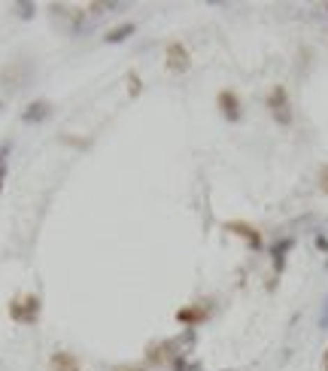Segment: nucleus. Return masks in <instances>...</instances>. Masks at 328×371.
Returning a JSON list of instances; mask_svg holds the SVG:
<instances>
[{
  "label": "nucleus",
  "mask_w": 328,
  "mask_h": 371,
  "mask_svg": "<svg viewBox=\"0 0 328 371\" xmlns=\"http://www.w3.org/2000/svg\"><path fill=\"white\" fill-rule=\"evenodd\" d=\"M40 314V301L33 298V295H28V298H15L13 305H10V317L15 319V323H33Z\"/></svg>",
  "instance_id": "1"
},
{
  "label": "nucleus",
  "mask_w": 328,
  "mask_h": 371,
  "mask_svg": "<svg viewBox=\"0 0 328 371\" xmlns=\"http://www.w3.org/2000/svg\"><path fill=\"white\" fill-rule=\"evenodd\" d=\"M267 107H271L274 119L280 122V125H289V122H292V113H289V98H286V89H283V86H276V89L271 91V98H267Z\"/></svg>",
  "instance_id": "2"
},
{
  "label": "nucleus",
  "mask_w": 328,
  "mask_h": 371,
  "mask_svg": "<svg viewBox=\"0 0 328 371\" xmlns=\"http://www.w3.org/2000/svg\"><path fill=\"white\" fill-rule=\"evenodd\" d=\"M189 64H192V58H189L186 46H182V43H171V46H167V67H171L173 73H186Z\"/></svg>",
  "instance_id": "3"
},
{
  "label": "nucleus",
  "mask_w": 328,
  "mask_h": 371,
  "mask_svg": "<svg viewBox=\"0 0 328 371\" xmlns=\"http://www.w3.org/2000/svg\"><path fill=\"white\" fill-rule=\"evenodd\" d=\"M219 107H222V113H225V119H228V122L240 119V100H237L234 91H222V95H219Z\"/></svg>",
  "instance_id": "4"
},
{
  "label": "nucleus",
  "mask_w": 328,
  "mask_h": 371,
  "mask_svg": "<svg viewBox=\"0 0 328 371\" xmlns=\"http://www.w3.org/2000/svg\"><path fill=\"white\" fill-rule=\"evenodd\" d=\"M228 232H237L240 238H247V241H249L256 250L262 247V238H258V232L252 229V225H243V222H228Z\"/></svg>",
  "instance_id": "5"
},
{
  "label": "nucleus",
  "mask_w": 328,
  "mask_h": 371,
  "mask_svg": "<svg viewBox=\"0 0 328 371\" xmlns=\"http://www.w3.org/2000/svg\"><path fill=\"white\" fill-rule=\"evenodd\" d=\"M46 116H49V104H46V100H33V104L24 109L22 119L24 122H40V119H46Z\"/></svg>",
  "instance_id": "6"
},
{
  "label": "nucleus",
  "mask_w": 328,
  "mask_h": 371,
  "mask_svg": "<svg viewBox=\"0 0 328 371\" xmlns=\"http://www.w3.org/2000/svg\"><path fill=\"white\" fill-rule=\"evenodd\" d=\"M52 371H79L77 359L67 356V353H55L52 356Z\"/></svg>",
  "instance_id": "7"
},
{
  "label": "nucleus",
  "mask_w": 328,
  "mask_h": 371,
  "mask_svg": "<svg viewBox=\"0 0 328 371\" xmlns=\"http://www.w3.org/2000/svg\"><path fill=\"white\" fill-rule=\"evenodd\" d=\"M134 31H137L134 24H119V28H113V31L107 33V43H122V40H125V37H131Z\"/></svg>",
  "instance_id": "8"
},
{
  "label": "nucleus",
  "mask_w": 328,
  "mask_h": 371,
  "mask_svg": "<svg viewBox=\"0 0 328 371\" xmlns=\"http://www.w3.org/2000/svg\"><path fill=\"white\" fill-rule=\"evenodd\" d=\"M180 323H198V319H204V310H180Z\"/></svg>",
  "instance_id": "9"
},
{
  "label": "nucleus",
  "mask_w": 328,
  "mask_h": 371,
  "mask_svg": "<svg viewBox=\"0 0 328 371\" xmlns=\"http://www.w3.org/2000/svg\"><path fill=\"white\" fill-rule=\"evenodd\" d=\"M15 10H19V13H22V19H31V13H33V6H31V3H19V6H15Z\"/></svg>",
  "instance_id": "10"
},
{
  "label": "nucleus",
  "mask_w": 328,
  "mask_h": 371,
  "mask_svg": "<svg viewBox=\"0 0 328 371\" xmlns=\"http://www.w3.org/2000/svg\"><path fill=\"white\" fill-rule=\"evenodd\" d=\"M319 326L328 328V301H325V310H322V319H319Z\"/></svg>",
  "instance_id": "11"
},
{
  "label": "nucleus",
  "mask_w": 328,
  "mask_h": 371,
  "mask_svg": "<svg viewBox=\"0 0 328 371\" xmlns=\"http://www.w3.org/2000/svg\"><path fill=\"white\" fill-rule=\"evenodd\" d=\"M322 189L328 192V171H322Z\"/></svg>",
  "instance_id": "12"
},
{
  "label": "nucleus",
  "mask_w": 328,
  "mask_h": 371,
  "mask_svg": "<svg viewBox=\"0 0 328 371\" xmlns=\"http://www.w3.org/2000/svg\"><path fill=\"white\" fill-rule=\"evenodd\" d=\"M322 365H325V371H328V350H325V359H322Z\"/></svg>",
  "instance_id": "13"
},
{
  "label": "nucleus",
  "mask_w": 328,
  "mask_h": 371,
  "mask_svg": "<svg viewBox=\"0 0 328 371\" xmlns=\"http://www.w3.org/2000/svg\"><path fill=\"white\" fill-rule=\"evenodd\" d=\"M325 10H328V6H325Z\"/></svg>",
  "instance_id": "14"
}]
</instances>
